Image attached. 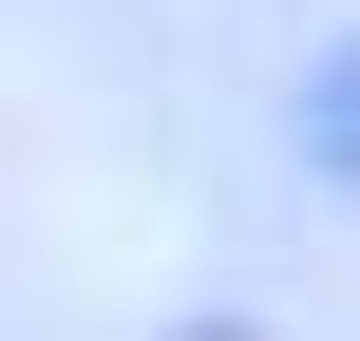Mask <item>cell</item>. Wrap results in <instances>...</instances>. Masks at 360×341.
<instances>
[{
  "label": "cell",
  "instance_id": "obj_1",
  "mask_svg": "<svg viewBox=\"0 0 360 341\" xmlns=\"http://www.w3.org/2000/svg\"><path fill=\"white\" fill-rule=\"evenodd\" d=\"M304 133H323V171H360V57L323 76V114H304Z\"/></svg>",
  "mask_w": 360,
  "mask_h": 341
}]
</instances>
